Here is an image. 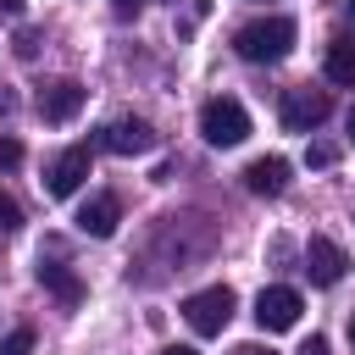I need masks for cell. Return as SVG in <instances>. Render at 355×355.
<instances>
[{
    "label": "cell",
    "instance_id": "cell-1",
    "mask_svg": "<svg viewBox=\"0 0 355 355\" xmlns=\"http://www.w3.org/2000/svg\"><path fill=\"white\" fill-rule=\"evenodd\" d=\"M233 50H239L244 61H255V67L283 61V55L294 50V22H288V17H255V22H244V28L233 33Z\"/></svg>",
    "mask_w": 355,
    "mask_h": 355
},
{
    "label": "cell",
    "instance_id": "cell-2",
    "mask_svg": "<svg viewBox=\"0 0 355 355\" xmlns=\"http://www.w3.org/2000/svg\"><path fill=\"white\" fill-rule=\"evenodd\" d=\"M200 133H205V144L233 150V144H244V139H250V111H244L239 100L216 94V100H205V105H200Z\"/></svg>",
    "mask_w": 355,
    "mask_h": 355
},
{
    "label": "cell",
    "instance_id": "cell-3",
    "mask_svg": "<svg viewBox=\"0 0 355 355\" xmlns=\"http://www.w3.org/2000/svg\"><path fill=\"white\" fill-rule=\"evenodd\" d=\"M233 305H239V294H233L227 283H211V288H200V294L183 300V322H189L200 338H216V333L233 322Z\"/></svg>",
    "mask_w": 355,
    "mask_h": 355
},
{
    "label": "cell",
    "instance_id": "cell-4",
    "mask_svg": "<svg viewBox=\"0 0 355 355\" xmlns=\"http://www.w3.org/2000/svg\"><path fill=\"white\" fill-rule=\"evenodd\" d=\"M327 111H333V100H327V89H288L283 94V128L288 133H311V128H322L327 122Z\"/></svg>",
    "mask_w": 355,
    "mask_h": 355
},
{
    "label": "cell",
    "instance_id": "cell-5",
    "mask_svg": "<svg viewBox=\"0 0 355 355\" xmlns=\"http://www.w3.org/2000/svg\"><path fill=\"white\" fill-rule=\"evenodd\" d=\"M100 150H111V155H144V150H155V128L144 116H116V122L100 128Z\"/></svg>",
    "mask_w": 355,
    "mask_h": 355
},
{
    "label": "cell",
    "instance_id": "cell-6",
    "mask_svg": "<svg viewBox=\"0 0 355 355\" xmlns=\"http://www.w3.org/2000/svg\"><path fill=\"white\" fill-rule=\"evenodd\" d=\"M83 178H89V144H72V150H61L44 166V194L50 200H67V194H78Z\"/></svg>",
    "mask_w": 355,
    "mask_h": 355
},
{
    "label": "cell",
    "instance_id": "cell-7",
    "mask_svg": "<svg viewBox=\"0 0 355 355\" xmlns=\"http://www.w3.org/2000/svg\"><path fill=\"white\" fill-rule=\"evenodd\" d=\"M300 311H305L300 294L283 288V283H277V288H261V300H255V322H261V333H288V327L300 322Z\"/></svg>",
    "mask_w": 355,
    "mask_h": 355
},
{
    "label": "cell",
    "instance_id": "cell-8",
    "mask_svg": "<svg viewBox=\"0 0 355 355\" xmlns=\"http://www.w3.org/2000/svg\"><path fill=\"white\" fill-rule=\"evenodd\" d=\"M83 100H89V89H83L78 78H55V83L39 89V116H44V122H72V116L83 111Z\"/></svg>",
    "mask_w": 355,
    "mask_h": 355
},
{
    "label": "cell",
    "instance_id": "cell-9",
    "mask_svg": "<svg viewBox=\"0 0 355 355\" xmlns=\"http://www.w3.org/2000/svg\"><path fill=\"white\" fill-rule=\"evenodd\" d=\"M305 272H311V283L333 288V283H338V277L349 272V255H344V250H338L333 239H322V233H316V239L305 244Z\"/></svg>",
    "mask_w": 355,
    "mask_h": 355
},
{
    "label": "cell",
    "instance_id": "cell-10",
    "mask_svg": "<svg viewBox=\"0 0 355 355\" xmlns=\"http://www.w3.org/2000/svg\"><path fill=\"white\" fill-rule=\"evenodd\" d=\"M116 222H122L116 194H94V200L78 211V233H89V239H111V233H116Z\"/></svg>",
    "mask_w": 355,
    "mask_h": 355
},
{
    "label": "cell",
    "instance_id": "cell-11",
    "mask_svg": "<svg viewBox=\"0 0 355 355\" xmlns=\"http://www.w3.org/2000/svg\"><path fill=\"white\" fill-rule=\"evenodd\" d=\"M244 189H250V194H283V189H288V161H283V155L250 161V166H244Z\"/></svg>",
    "mask_w": 355,
    "mask_h": 355
},
{
    "label": "cell",
    "instance_id": "cell-12",
    "mask_svg": "<svg viewBox=\"0 0 355 355\" xmlns=\"http://www.w3.org/2000/svg\"><path fill=\"white\" fill-rule=\"evenodd\" d=\"M39 283H44V288H50L61 305H78V300H83V283H78V277H72L61 261H39Z\"/></svg>",
    "mask_w": 355,
    "mask_h": 355
},
{
    "label": "cell",
    "instance_id": "cell-13",
    "mask_svg": "<svg viewBox=\"0 0 355 355\" xmlns=\"http://www.w3.org/2000/svg\"><path fill=\"white\" fill-rule=\"evenodd\" d=\"M327 78L333 83H355V39H333L327 44Z\"/></svg>",
    "mask_w": 355,
    "mask_h": 355
},
{
    "label": "cell",
    "instance_id": "cell-14",
    "mask_svg": "<svg viewBox=\"0 0 355 355\" xmlns=\"http://www.w3.org/2000/svg\"><path fill=\"white\" fill-rule=\"evenodd\" d=\"M0 355H33V333H28V327L6 333V338H0Z\"/></svg>",
    "mask_w": 355,
    "mask_h": 355
},
{
    "label": "cell",
    "instance_id": "cell-15",
    "mask_svg": "<svg viewBox=\"0 0 355 355\" xmlns=\"http://www.w3.org/2000/svg\"><path fill=\"white\" fill-rule=\"evenodd\" d=\"M11 166H22V144L11 133H0V172H11Z\"/></svg>",
    "mask_w": 355,
    "mask_h": 355
},
{
    "label": "cell",
    "instance_id": "cell-16",
    "mask_svg": "<svg viewBox=\"0 0 355 355\" xmlns=\"http://www.w3.org/2000/svg\"><path fill=\"white\" fill-rule=\"evenodd\" d=\"M0 227H6V233H11V227H22V205H17L6 189H0Z\"/></svg>",
    "mask_w": 355,
    "mask_h": 355
},
{
    "label": "cell",
    "instance_id": "cell-17",
    "mask_svg": "<svg viewBox=\"0 0 355 355\" xmlns=\"http://www.w3.org/2000/svg\"><path fill=\"white\" fill-rule=\"evenodd\" d=\"M333 161H338L333 144H311V150H305V166H333Z\"/></svg>",
    "mask_w": 355,
    "mask_h": 355
},
{
    "label": "cell",
    "instance_id": "cell-18",
    "mask_svg": "<svg viewBox=\"0 0 355 355\" xmlns=\"http://www.w3.org/2000/svg\"><path fill=\"white\" fill-rule=\"evenodd\" d=\"M111 6H116V17H139V6H144V0H111Z\"/></svg>",
    "mask_w": 355,
    "mask_h": 355
},
{
    "label": "cell",
    "instance_id": "cell-19",
    "mask_svg": "<svg viewBox=\"0 0 355 355\" xmlns=\"http://www.w3.org/2000/svg\"><path fill=\"white\" fill-rule=\"evenodd\" d=\"M0 17H22V0H0Z\"/></svg>",
    "mask_w": 355,
    "mask_h": 355
},
{
    "label": "cell",
    "instance_id": "cell-20",
    "mask_svg": "<svg viewBox=\"0 0 355 355\" xmlns=\"http://www.w3.org/2000/svg\"><path fill=\"white\" fill-rule=\"evenodd\" d=\"M300 355H327V344H322V338H311V344H305Z\"/></svg>",
    "mask_w": 355,
    "mask_h": 355
},
{
    "label": "cell",
    "instance_id": "cell-21",
    "mask_svg": "<svg viewBox=\"0 0 355 355\" xmlns=\"http://www.w3.org/2000/svg\"><path fill=\"white\" fill-rule=\"evenodd\" d=\"M161 355H194V349H189V344H166Z\"/></svg>",
    "mask_w": 355,
    "mask_h": 355
},
{
    "label": "cell",
    "instance_id": "cell-22",
    "mask_svg": "<svg viewBox=\"0 0 355 355\" xmlns=\"http://www.w3.org/2000/svg\"><path fill=\"white\" fill-rule=\"evenodd\" d=\"M233 355H272V349H261V344H244V349H233Z\"/></svg>",
    "mask_w": 355,
    "mask_h": 355
},
{
    "label": "cell",
    "instance_id": "cell-23",
    "mask_svg": "<svg viewBox=\"0 0 355 355\" xmlns=\"http://www.w3.org/2000/svg\"><path fill=\"white\" fill-rule=\"evenodd\" d=\"M349 144H355V105H349Z\"/></svg>",
    "mask_w": 355,
    "mask_h": 355
},
{
    "label": "cell",
    "instance_id": "cell-24",
    "mask_svg": "<svg viewBox=\"0 0 355 355\" xmlns=\"http://www.w3.org/2000/svg\"><path fill=\"white\" fill-rule=\"evenodd\" d=\"M344 11H349V22H355V0H344Z\"/></svg>",
    "mask_w": 355,
    "mask_h": 355
},
{
    "label": "cell",
    "instance_id": "cell-25",
    "mask_svg": "<svg viewBox=\"0 0 355 355\" xmlns=\"http://www.w3.org/2000/svg\"><path fill=\"white\" fill-rule=\"evenodd\" d=\"M349 338H355V316H349Z\"/></svg>",
    "mask_w": 355,
    "mask_h": 355
}]
</instances>
